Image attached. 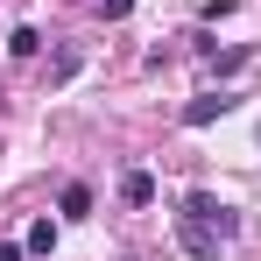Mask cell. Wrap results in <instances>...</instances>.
<instances>
[{
	"label": "cell",
	"mask_w": 261,
	"mask_h": 261,
	"mask_svg": "<svg viewBox=\"0 0 261 261\" xmlns=\"http://www.w3.org/2000/svg\"><path fill=\"white\" fill-rule=\"evenodd\" d=\"M176 240H184V254L219 261V247L233 240V212L219 205L212 191H191V198H184V212H176Z\"/></svg>",
	"instance_id": "1"
},
{
	"label": "cell",
	"mask_w": 261,
	"mask_h": 261,
	"mask_svg": "<svg viewBox=\"0 0 261 261\" xmlns=\"http://www.w3.org/2000/svg\"><path fill=\"white\" fill-rule=\"evenodd\" d=\"M127 7H134V0H106V21H120V14H127Z\"/></svg>",
	"instance_id": "8"
},
{
	"label": "cell",
	"mask_w": 261,
	"mask_h": 261,
	"mask_svg": "<svg viewBox=\"0 0 261 261\" xmlns=\"http://www.w3.org/2000/svg\"><path fill=\"white\" fill-rule=\"evenodd\" d=\"M92 212V191L85 184H64V219H85Z\"/></svg>",
	"instance_id": "4"
},
{
	"label": "cell",
	"mask_w": 261,
	"mask_h": 261,
	"mask_svg": "<svg viewBox=\"0 0 261 261\" xmlns=\"http://www.w3.org/2000/svg\"><path fill=\"white\" fill-rule=\"evenodd\" d=\"M219 113H233V99H226V92H198V99L184 106V127H205V120H219Z\"/></svg>",
	"instance_id": "2"
},
{
	"label": "cell",
	"mask_w": 261,
	"mask_h": 261,
	"mask_svg": "<svg viewBox=\"0 0 261 261\" xmlns=\"http://www.w3.org/2000/svg\"><path fill=\"white\" fill-rule=\"evenodd\" d=\"M240 64H247V49H219V57H212V71H219V78H233Z\"/></svg>",
	"instance_id": "7"
},
{
	"label": "cell",
	"mask_w": 261,
	"mask_h": 261,
	"mask_svg": "<svg viewBox=\"0 0 261 261\" xmlns=\"http://www.w3.org/2000/svg\"><path fill=\"white\" fill-rule=\"evenodd\" d=\"M120 198H127V205H148V198H155V176H148V170H127V176H120Z\"/></svg>",
	"instance_id": "3"
},
{
	"label": "cell",
	"mask_w": 261,
	"mask_h": 261,
	"mask_svg": "<svg viewBox=\"0 0 261 261\" xmlns=\"http://www.w3.org/2000/svg\"><path fill=\"white\" fill-rule=\"evenodd\" d=\"M0 261H21V247H14V240H0Z\"/></svg>",
	"instance_id": "9"
},
{
	"label": "cell",
	"mask_w": 261,
	"mask_h": 261,
	"mask_svg": "<svg viewBox=\"0 0 261 261\" xmlns=\"http://www.w3.org/2000/svg\"><path fill=\"white\" fill-rule=\"evenodd\" d=\"M7 49H14V57H36V49H43V36H36V29H14V36H7Z\"/></svg>",
	"instance_id": "6"
},
{
	"label": "cell",
	"mask_w": 261,
	"mask_h": 261,
	"mask_svg": "<svg viewBox=\"0 0 261 261\" xmlns=\"http://www.w3.org/2000/svg\"><path fill=\"white\" fill-rule=\"evenodd\" d=\"M49 247H57V226L36 219V226H29V254H49Z\"/></svg>",
	"instance_id": "5"
}]
</instances>
